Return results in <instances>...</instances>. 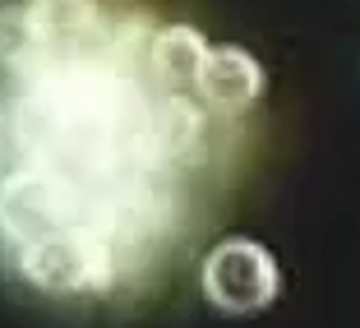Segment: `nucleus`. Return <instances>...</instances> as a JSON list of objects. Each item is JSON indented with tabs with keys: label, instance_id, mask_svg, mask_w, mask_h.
Instances as JSON below:
<instances>
[{
	"label": "nucleus",
	"instance_id": "obj_5",
	"mask_svg": "<svg viewBox=\"0 0 360 328\" xmlns=\"http://www.w3.org/2000/svg\"><path fill=\"white\" fill-rule=\"evenodd\" d=\"M194 88H199V97L212 111L236 116V111L259 102V93H264V70H259V61L245 51V46H208Z\"/></svg>",
	"mask_w": 360,
	"mask_h": 328
},
{
	"label": "nucleus",
	"instance_id": "obj_2",
	"mask_svg": "<svg viewBox=\"0 0 360 328\" xmlns=\"http://www.w3.org/2000/svg\"><path fill=\"white\" fill-rule=\"evenodd\" d=\"M19 273L42 291H56V296L97 291V286L111 282V245L93 227L56 232L19 245Z\"/></svg>",
	"mask_w": 360,
	"mask_h": 328
},
{
	"label": "nucleus",
	"instance_id": "obj_1",
	"mask_svg": "<svg viewBox=\"0 0 360 328\" xmlns=\"http://www.w3.org/2000/svg\"><path fill=\"white\" fill-rule=\"evenodd\" d=\"M102 203L97 194H84L75 180H65L51 167L19 171L0 185V227L19 245L42 241L56 232H75V227H93L102 232Z\"/></svg>",
	"mask_w": 360,
	"mask_h": 328
},
{
	"label": "nucleus",
	"instance_id": "obj_3",
	"mask_svg": "<svg viewBox=\"0 0 360 328\" xmlns=\"http://www.w3.org/2000/svg\"><path fill=\"white\" fill-rule=\"evenodd\" d=\"M277 291H282L277 259L259 241L231 236V241L212 245L203 259V296L222 315H259L277 301Z\"/></svg>",
	"mask_w": 360,
	"mask_h": 328
},
{
	"label": "nucleus",
	"instance_id": "obj_6",
	"mask_svg": "<svg viewBox=\"0 0 360 328\" xmlns=\"http://www.w3.org/2000/svg\"><path fill=\"white\" fill-rule=\"evenodd\" d=\"M208 56V42H203V32L190 28V23H171V28L153 32L148 42V65H153V79L171 93L180 88H190L199 79V65Z\"/></svg>",
	"mask_w": 360,
	"mask_h": 328
},
{
	"label": "nucleus",
	"instance_id": "obj_4",
	"mask_svg": "<svg viewBox=\"0 0 360 328\" xmlns=\"http://www.w3.org/2000/svg\"><path fill=\"white\" fill-rule=\"evenodd\" d=\"M23 23H28V42L42 51L46 70L84 65L88 51L97 46V37H102L97 0H32Z\"/></svg>",
	"mask_w": 360,
	"mask_h": 328
}]
</instances>
